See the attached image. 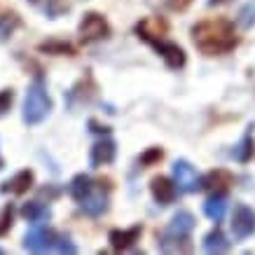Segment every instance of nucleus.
Segmentation results:
<instances>
[{"label":"nucleus","mask_w":255,"mask_h":255,"mask_svg":"<svg viewBox=\"0 0 255 255\" xmlns=\"http://www.w3.org/2000/svg\"><path fill=\"white\" fill-rule=\"evenodd\" d=\"M204 251L206 253H225V251H230V241L220 230H213L204 237Z\"/></svg>","instance_id":"18"},{"label":"nucleus","mask_w":255,"mask_h":255,"mask_svg":"<svg viewBox=\"0 0 255 255\" xmlns=\"http://www.w3.org/2000/svg\"><path fill=\"white\" fill-rule=\"evenodd\" d=\"M159 251L164 253H178V251H190V244H187V237H173V234H164L159 239Z\"/></svg>","instance_id":"21"},{"label":"nucleus","mask_w":255,"mask_h":255,"mask_svg":"<svg viewBox=\"0 0 255 255\" xmlns=\"http://www.w3.org/2000/svg\"><path fill=\"white\" fill-rule=\"evenodd\" d=\"M56 239H59V237H56L49 227L38 225V227H33L31 232L23 237V248H26L28 253H45V251H54Z\"/></svg>","instance_id":"4"},{"label":"nucleus","mask_w":255,"mask_h":255,"mask_svg":"<svg viewBox=\"0 0 255 255\" xmlns=\"http://www.w3.org/2000/svg\"><path fill=\"white\" fill-rule=\"evenodd\" d=\"M166 31H169V26H166V21L159 19V16H147V19H143V21L136 26L138 38L147 40V42H157V40H162L164 35H166Z\"/></svg>","instance_id":"7"},{"label":"nucleus","mask_w":255,"mask_h":255,"mask_svg":"<svg viewBox=\"0 0 255 255\" xmlns=\"http://www.w3.org/2000/svg\"><path fill=\"white\" fill-rule=\"evenodd\" d=\"M162 157H164V152L159 150V147H150L147 152H143V155H140V164H143V166H150V164L159 162Z\"/></svg>","instance_id":"27"},{"label":"nucleus","mask_w":255,"mask_h":255,"mask_svg":"<svg viewBox=\"0 0 255 255\" xmlns=\"http://www.w3.org/2000/svg\"><path fill=\"white\" fill-rule=\"evenodd\" d=\"M173 180H176L178 190H180V192H187V194H192L204 187V180H201V176L197 173V169H194L190 162H185V159H178V162L173 164Z\"/></svg>","instance_id":"3"},{"label":"nucleus","mask_w":255,"mask_h":255,"mask_svg":"<svg viewBox=\"0 0 255 255\" xmlns=\"http://www.w3.org/2000/svg\"><path fill=\"white\" fill-rule=\"evenodd\" d=\"M138 237H140V227H131V230H113L108 239L113 244V248L124 251V248H129L131 244H136Z\"/></svg>","instance_id":"15"},{"label":"nucleus","mask_w":255,"mask_h":255,"mask_svg":"<svg viewBox=\"0 0 255 255\" xmlns=\"http://www.w3.org/2000/svg\"><path fill=\"white\" fill-rule=\"evenodd\" d=\"M253 150H255V136H253V127H248V131L244 133V138L234 145L232 150V157L237 159V162L246 164L251 157H253Z\"/></svg>","instance_id":"14"},{"label":"nucleus","mask_w":255,"mask_h":255,"mask_svg":"<svg viewBox=\"0 0 255 255\" xmlns=\"http://www.w3.org/2000/svg\"><path fill=\"white\" fill-rule=\"evenodd\" d=\"M94 190L92 185V178L85 176V173H80V176L73 178V183H70V197L75 201H82L85 197H89V192Z\"/></svg>","instance_id":"20"},{"label":"nucleus","mask_w":255,"mask_h":255,"mask_svg":"<svg viewBox=\"0 0 255 255\" xmlns=\"http://www.w3.org/2000/svg\"><path fill=\"white\" fill-rule=\"evenodd\" d=\"M12 101H14V92H12V89H2V92H0V117H5L9 113Z\"/></svg>","instance_id":"26"},{"label":"nucleus","mask_w":255,"mask_h":255,"mask_svg":"<svg viewBox=\"0 0 255 255\" xmlns=\"http://www.w3.org/2000/svg\"><path fill=\"white\" fill-rule=\"evenodd\" d=\"M16 26H19L16 14H0V42H5L14 33Z\"/></svg>","instance_id":"22"},{"label":"nucleus","mask_w":255,"mask_h":255,"mask_svg":"<svg viewBox=\"0 0 255 255\" xmlns=\"http://www.w3.org/2000/svg\"><path fill=\"white\" fill-rule=\"evenodd\" d=\"M225 211H227V199H225V194H213V197H209L206 204H204V213H206L211 220H216V223H220L225 218Z\"/></svg>","instance_id":"17"},{"label":"nucleus","mask_w":255,"mask_h":255,"mask_svg":"<svg viewBox=\"0 0 255 255\" xmlns=\"http://www.w3.org/2000/svg\"><path fill=\"white\" fill-rule=\"evenodd\" d=\"M108 35H110V26L103 16L96 14V12L85 14V19H82V23H80V38H82V42L103 40V38H108Z\"/></svg>","instance_id":"6"},{"label":"nucleus","mask_w":255,"mask_h":255,"mask_svg":"<svg viewBox=\"0 0 255 255\" xmlns=\"http://www.w3.org/2000/svg\"><path fill=\"white\" fill-rule=\"evenodd\" d=\"M234 183L232 173H227V171L218 169L213 171V173H209V178L204 180V187H211L213 192H223V190H227V187Z\"/></svg>","instance_id":"19"},{"label":"nucleus","mask_w":255,"mask_h":255,"mask_svg":"<svg viewBox=\"0 0 255 255\" xmlns=\"http://www.w3.org/2000/svg\"><path fill=\"white\" fill-rule=\"evenodd\" d=\"M176 180H169L166 176H157L152 178V183H150V190H152V197H155L159 204H171V201L176 199Z\"/></svg>","instance_id":"8"},{"label":"nucleus","mask_w":255,"mask_h":255,"mask_svg":"<svg viewBox=\"0 0 255 255\" xmlns=\"http://www.w3.org/2000/svg\"><path fill=\"white\" fill-rule=\"evenodd\" d=\"M21 216L28 220V223H42L52 216V211L47 209L42 201H26L21 206Z\"/></svg>","instance_id":"16"},{"label":"nucleus","mask_w":255,"mask_h":255,"mask_svg":"<svg viewBox=\"0 0 255 255\" xmlns=\"http://www.w3.org/2000/svg\"><path fill=\"white\" fill-rule=\"evenodd\" d=\"M211 5H225V2H230V0H209Z\"/></svg>","instance_id":"30"},{"label":"nucleus","mask_w":255,"mask_h":255,"mask_svg":"<svg viewBox=\"0 0 255 255\" xmlns=\"http://www.w3.org/2000/svg\"><path fill=\"white\" fill-rule=\"evenodd\" d=\"M0 253H2V248H0Z\"/></svg>","instance_id":"33"},{"label":"nucleus","mask_w":255,"mask_h":255,"mask_svg":"<svg viewBox=\"0 0 255 255\" xmlns=\"http://www.w3.org/2000/svg\"><path fill=\"white\" fill-rule=\"evenodd\" d=\"M115 152L117 147L113 140H99L96 145L92 147V155H89V164H92L94 169H99V166H106V164H110L113 159H115Z\"/></svg>","instance_id":"10"},{"label":"nucleus","mask_w":255,"mask_h":255,"mask_svg":"<svg viewBox=\"0 0 255 255\" xmlns=\"http://www.w3.org/2000/svg\"><path fill=\"white\" fill-rule=\"evenodd\" d=\"M54 251H56V253H75L78 248H75V244H73L70 239L59 237V239H56V244H54Z\"/></svg>","instance_id":"28"},{"label":"nucleus","mask_w":255,"mask_h":255,"mask_svg":"<svg viewBox=\"0 0 255 255\" xmlns=\"http://www.w3.org/2000/svg\"><path fill=\"white\" fill-rule=\"evenodd\" d=\"M194 230V218L190 211H178L176 216L171 218L169 227H166V234H173V237H190V232Z\"/></svg>","instance_id":"12"},{"label":"nucleus","mask_w":255,"mask_h":255,"mask_svg":"<svg viewBox=\"0 0 255 255\" xmlns=\"http://www.w3.org/2000/svg\"><path fill=\"white\" fill-rule=\"evenodd\" d=\"M33 180H35L33 171L23 169V171H19L16 176L9 178V180H5L0 190H2V192H12V194H23V192H28V190L33 187Z\"/></svg>","instance_id":"11"},{"label":"nucleus","mask_w":255,"mask_h":255,"mask_svg":"<svg viewBox=\"0 0 255 255\" xmlns=\"http://www.w3.org/2000/svg\"><path fill=\"white\" fill-rule=\"evenodd\" d=\"M12 220H14V206H12V204H7L5 209L0 211V237H5V234L9 232Z\"/></svg>","instance_id":"24"},{"label":"nucleus","mask_w":255,"mask_h":255,"mask_svg":"<svg viewBox=\"0 0 255 255\" xmlns=\"http://www.w3.org/2000/svg\"><path fill=\"white\" fill-rule=\"evenodd\" d=\"M190 2H192V0H169V5L173 9H185Z\"/></svg>","instance_id":"29"},{"label":"nucleus","mask_w":255,"mask_h":255,"mask_svg":"<svg viewBox=\"0 0 255 255\" xmlns=\"http://www.w3.org/2000/svg\"><path fill=\"white\" fill-rule=\"evenodd\" d=\"M28 2H33V5H42V7H45L47 0H28Z\"/></svg>","instance_id":"31"},{"label":"nucleus","mask_w":255,"mask_h":255,"mask_svg":"<svg viewBox=\"0 0 255 255\" xmlns=\"http://www.w3.org/2000/svg\"><path fill=\"white\" fill-rule=\"evenodd\" d=\"M230 227H232L234 239L241 241V239H246V237H251V234L255 232V211L248 209L246 204H237Z\"/></svg>","instance_id":"5"},{"label":"nucleus","mask_w":255,"mask_h":255,"mask_svg":"<svg viewBox=\"0 0 255 255\" xmlns=\"http://www.w3.org/2000/svg\"><path fill=\"white\" fill-rule=\"evenodd\" d=\"M239 23L244 28H251L255 23V2H248L246 7L239 12Z\"/></svg>","instance_id":"25"},{"label":"nucleus","mask_w":255,"mask_h":255,"mask_svg":"<svg viewBox=\"0 0 255 255\" xmlns=\"http://www.w3.org/2000/svg\"><path fill=\"white\" fill-rule=\"evenodd\" d=\"M2 166H5V162H2V157H0V169H2Z\"/></svg>","instance_id":"32"},{"label":"nucleus","mask_w":255,"mask_h":255,"mask_svg":"<svg viewBox=\"0 0 255 255\" xmlns=\"http://www.w3.org/2000/svg\"><path fill=\"white\" fill-rule=\"evenodd\" d=\"M40 52H47V54H73L75 49H73L68 42H56V40H52V42H42V45H40Z\"/></svg>","instance_id":"23"},{"label":"nucleus","mask_w":255,"mask_h":255,"mask_svg":"<svg viewBox=\"0 0 255 255\" xmlns=\"http://www.w3.org/2000/svg\"><path fill=\"white\" fill-rule=\"evenodd\" d=\"M49 110H52V99H49V94H47V87L42 80H33V85L28 87V92H26V99H23V122L26 124H40L49 115Z\"/></svg>","instance_id":"2"},{"label":"nucleus","mask_w":255,"mask_h":255,"mask_svg":"<svg viewBox=\"0 0 255 255\" xmlns=\"http://www.w3.org/2000/svg\"><path fill=\"white\" fill-rule=\"evenodd\" d=\"M192 42L206 56L227 54L237 47L234 26L227 19H206L192 28Z\"/></svg>","instance_id":"1"},{"label":"nucleus","mask_w":255,"mask_h":255,"mask_svg":"<svg viewBox=\"0 0 255 255\" xmlns=\"http://www.w3.org/2000/svg\"><path fill=\"white\" fill-rule=\"evenodd\" d=\"M157 47V52L164 56V61L169 68H183L185 66V52L176 45V42H164V40H157L152 42Z\"/></svg>","instance_id":"9"},{"label":"nucleus","mask_w":255,"mask_h":255,"mask_svg":"<svg viewBox=\"0 0 255 255\" xmlns=\"http://www.w3.org/2000/svg\"><path fill=\"white\" fill-rule=\"evenodd\" d=\"M80 206L89 216H103L108 211V197L103 194V190H92L89 197H85V199L80 201Z\"/></svg>","instance_id":"13"}]
</instances>
